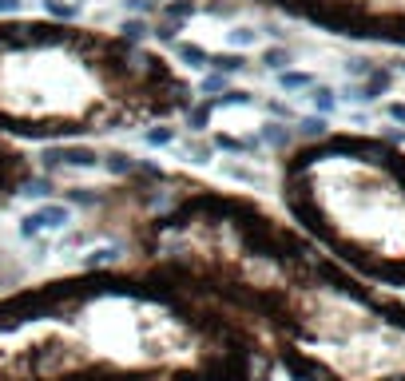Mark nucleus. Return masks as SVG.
<instances>
[{
  "instance_id": "nucleus-11",
  "label": "nucleus",
  "mask_w": 405,
  "mask_h": 381,
  "mask_svg": "<svg viewBox=\"0 0 405 381\" xmlns=\"http://www.w3.org/2000/svg\"><path fill=\"white\" fill-rule=\"evenodd\" d=\"M250 68V56L246 52H211V68L207 72H222V76H239V72H246Z\"/></svg>"
},
{
  "instance_id": "nucleus-22",
  "label": "nucleus",
  "mask_w": 405,
  "mask_h": 381,
  "mask_svg": "<svg viewBox=\"0 0 405 381\" xmlns=\"http://www.w3.org/2000/svg\"><path fill=\"white\" fill-rule=\"evenodd\" d=\"M231 76H222V72H207L203 80H199V96H207V99H215V96H222V92H231Z\"/></svg>"
},
{
  "instance_id": "nucleus-27",
  "label": "nucleus",
  "mask_w": 405,
  "mask_h": 381,
  "mask_svg": "<svg viewBox=\"0 0 405 381\" xmlns=\"http://www.w3.org/2000/svg\"><path fill=\"white\" fill-rule=\"evenodd\" d=\"M385 115L397 123H405V103H385Z\"/></svg>"
},
{
  "instance_id": "nucleus-20",
  "label": "nucleus",
  "mask_w": 405,
  "mask_h": 381,
  "mask_svg": "<svg viewBox=\"0 0 405 381\" xmlns=\"http://www.w3.org/2000/svg\"><path fill=\"white\" fill-rule=\"evenodd\" d=\"M143 139H148V148H171L179 131H175V123H151V127H143Z\"/></svg>"
},
{
  "instance_id": "nucleus-25",
  "label": "nucleus",
  "mask_w": 405,
  "mask_h": 381,
  "mask_svg": "<svg viewBox=\"0 0 405 381\" xmlns=\"http://www.w3.org/2000/svg\"><path fill=\"white\" fill-rule=\"evenodd\" d=\"M20 4H24V0H0V20H4V16H20Z\"/></svg>"
},
{
  "instance_id": "nucleus-26",
  "label": "nucleus",
  "mask_w": 405,
  "mask_h": 381,
  "mask_svg": "<svg viewBox=\"0 0 405 381\" xmlns=\"http://www.w3.org/2000/svg\"><path fill=\"white\" fill-rule=\"evenodd\" d=\"M234 44H250V40H258V32H255V28H234Z\"/></svg>"
},
{
  "instance_id": "nucleus-13",
  "label": "nucleus",
  "mask_w": 405,
  "mask_h": 381,
  "mask_svg": "<svg viewBox=\"0 0 405 381\" xmlns=\"http://www.w3.org/2000/svg\"><path fill=\"white\" fill-rule=\"evenodd\" d=\"M155 13H159V20L187 24V20L199 13V0H159V4H155Z\"/></svg>"
},
{
  "instance_id": "nucleus-2",
  "label": "nucleus",
  "mask_w": 405,
  "mask_h": 381,
  "mask_svg": "<svg viewBox=\"0 0 405 381\" xmlns=\"http://www.w3.org/2000/svg\"><path fill=\"white\" fill-rule=\"evenodd\" d=\"M234 310L148 266L0 290V381H274Z\"/></svg>"
},
{
  "instance_id": "nucleus-5",
  "label": "nucleus",
  "mask_w": 405,
  "mask_h": 381,
  "mask_svg": "<svg viewBox=\"0 0 405 381\" xmlns=\"http://www.w3.org/2000/svg\"><path fill=\"white\" fill-rule=\"evenodd\" d=\"M326 36L405 48V0H239Z\"/></svg>"
},
{
  "instance_id": "nucleus-7",
  "label": "nucleus",
  "mask_w": 405,
  "mask_h": 381,
  "mask_svg": "<svg viewBox=\"0 0 405 381\" xmlns=\"http://www.w3.org/2000/svg\"><path fill=\"white\" fill-rule=\"evenodd\" d=\"M99 163H104V151H99L92 139H72V143H48V148H40L36 171L56 175L60 167H72V171H99Z\"/></svg>"
},
{
  "instance_id": "nucleus-9",
  "label": "nucleus",
  "mask_w": 405,
  "mask_h": 381,
  "mask_svg": "<svg viewBox=\"0 0 405 381\" xmlns=\"http://www.w3.org/2000/svg\"><path fill=\"white\" fill-rule=\"evenodd\" d=\"M390 87H393V72H390V68H378V64H374V68L366 72V80L354 87V96H346V99L369 103V99H381L385 92H390Z\"/></svg>"
},
{
  "instance_id": "nucleus-15",
  "label": "nucleus",
  "mask_w": 405,
  "mask_h": 381,
  "mask_svg": "<svg viewBox=\"0 0 405 381\" xmlns=\"http://www.w3.org/2000/svg\"><path fill=\"white\" fill-rule=\"evenodd\" d=\"M330 131V120L326 115H298V123H294V139L298 143H306V139H322Z\"/></svg>"
},
{
  "instance_id": "nucleus-23",
  "label": "nucleus",
  "mask_w": 405,
  "mask_h": 381,
  "mask_svg": "<svg viewBox=\"0 0 405 381\" xmlns=\"http://www.w3.org/2000/svg\"><path fill=\"white\" fill-rule=\"evenodd\" d=\"M40 8L48 20H76L80 16V4L76 0H40Z\"/></svg>"
},
{
  "instance_id": "nucleus-19",
  "label": "nucleus",
  "mask_w": 405,
  "mask_h": 381,
  "mask_svg": "<svg viewBox=\"0 0 405 381\" xmlns=\"http://www.w3.org/2000/svg\"><path fill=\"white\" fill-rule=\"evenodd\" d=\"M211 148L231 151V155H246V151H258V139H239V136H222V131H215V136H211Z\"/></svg>"
},
{
  "instance_id": "nucleus-12",
  "label": "nucleus",
  "mask_w": 405,
  "mask_h": 381,
  "mask_svg": "<svg viewBox=\"0 0 405 381\" xmlns=\"http://www.w3.org/2000/svg\"><path fill=\"white\" fill-rule=\"evenodd\" d=\"M211 115H215V99H207V96H199L191 108L183 111V123H187V131H207L211 127Z\"/></svg>"
},
{
  "instance_id": "nucleus-8",
  "label": "nucleus",
  "mask_w": 405,
  "mask_h": 381,
  "mask_svg": "<svg viewBox=\"0 0 405 381\" xmlns=\"http://www.w3.org/2000/svg\"><path fill=\"white\" fill-rule=\"evenodd\" d=\"M76 222V210L68 203H40L32 207L20 219V234L24 238H36V234H48V231H64V227H72Z\"/></svg>"
},
{
  "instance_id": "nucleus-28",
  "label": "nucleus",
  "mask_w": 405,
  "mask_h": 381,
  "mask_svg": "<svg viewBox=\"0 0 405 381\" xmlns=\"http://www.w3.org/2000/svg\"><path fill=\"white\" fill-rule=\"evenodd\" d=\"M402 68H405V60H402Z\"/></svg>"
},
{
  "instance_id": "nucleus-21",
  "label": "nucleus",
  "mask_w": 405,
  "mask_h": 381,
  "mask_svg": "<svg viewBox=\"0 0 405 381\" xmlns=\"http://www.w3.org/2000/svg\"><path fill=\"white\" fill-rule=\"evenodd\" d=\"M318 84L310 72H298V68H286V72H278V87L283 92H310V87Z\"/></svg>"
},
{
  "instance_id": "nucleus-6",
  "label": "nucleus",
  "mask_w": 405,
  "mask_h": 381,
  "mask_svg": "<svg viewBox=\"0 0 405 381\" xmlns=\"http://www.w3.org/2000/svg\"><path fill=\"white\" fill-rule=\"evenodd\" d=\"M32 175H36V159L20 143L0 136V210H8L16 199L24 195Z\"/></svg>"
},
{
  "instance_id": "nucleus-4",
  "label": "nucleus",
  "mask_w": 405,
  "mask_h": 381,
  "mask_svg": "<svg viewBox=\"0 0 405 381\" xmlns=\"http://www.w3.org/2000/svg\"><path fill=\"white\" fill-rule=\"evenodd\" d=\"M278 203L298 231L362 274L405 294L402 136L326 131L278 155Z\"/></svg>"
},
{
  "instance_id": "nucleus-14",
  "label": "nucleus",
  "mask_w": 405,
  "mask_h": 381,
  "mask_svg": "<svg viewBox=\"0 0 405 381\" xmlns=\"http://www.w3.org/2000/svg\"><path fill=\"white\" fill-rule=\"evenodd\" d=\"M175 48V56H179V64H187V68H211V52L203 48V44H187V40H175L171 44Z\"/></svg>"
},
{
  "instance_id": "nucleus-18",
  "label": "nucleus",
  "mask_w": 405,
  "mask_h": 381,
  "mask_svg": "<svg viewBox=\"0 0 405 381\" xmlns=\"http://www.w3.org/2000/svg\"><path fill=\"white\" fill-rule=\"evenodd\" d=\"M310 108H314V115H326V120H330L334 108H338L334 87H326V84H314V87H310Z\"/></svg>"
},
{
  "instance_id": "nucleus-17",
  "label": "nucleus",
  "mask_w": 405,
  "mask_h": 381,
  "mask_svg": "<svg viewBox=\"0 0 405 381\" xmlns=\"http://www.w3.org/2000/svg\"><path fill=\"white\" fill-rule=\"evenodd\" d=\"M258 64H262V68H270V72H286V68L294 64V52L283 48V44H274V48H262V52H258Z\"/></svg>"
},
{
  "instance_id": "nucleus-16",
  "label": "nucleus",
  "mask_w": 405,
  "mask_h": 381,
  "mask_svg": "<svg viewBox=\"0 0 405 381\" xmlns=\"http://www.w3.org/2000/svg\"><path fill=\"white\" fill-rule=\"evenodd\" d=\"M115 32H120V36H127V40H135V44H148V36H151V20H148V16H123Z\"/></svg>"
},
{
  "instance_id": "nucleus-10",
  "label": "nucleus",
  "mask_w": 405,
  "mask_h": 381,
  "mask_svg": "<svg viewBox=\"0 0 405 381\" xmlns=\"http://www.w3.org/2000/svg\"><path fill=\"white\" fill-rule=\"evenodd\" d=\"M258 143H267L274 155H283V151H290L298 143L294 139V123L286 127V123H278V120H267L262 127H258Z\"/></svg>"
},
{
  "instance_id": "nucleus-24",
  "label": "nucleus",
  "mask_w": 405,
  "mask_h": 381,
  "mask_svg": "<svg viewBox=\"0 0 405 381\" xmlns=\"http://www.w3.org/2000/svg\"><path fill=\"white\" fill-rule=\"evenodd\" d=\"M183 151H187V159H191V163H207L215 148H211V143H203V139H187Z\"/></svg>"
},
{
  "instance_id": "nucleus-1",
  "label": "nucleus",
  "mask_w": 405,
  "mask_h": 381,
  "mask_svg": "<svg viewBox=\"0 0 405 381\" xmlns=\"http://www.w3.org/2000/svg\"><path fill=\"white\" fill-rule=\"evenodd\" d=\"M76 238L123 250L234 310L290 381H405V294L366 282L262 199L139 159L104 187H64Z\"/></svg>"
},
{
  "instance_id": "nucleus-3",
  "label": "nucleus",
  "mask_w": 405,
  "mask_h": 381,
  "mask_svg": "<svg viewBox=\"0 0 405 381\" xmlns=\"http://www.w3.org/2000/svg\"><path fill=\"white\" fill-rule=\"evenodd\" d=\"M199 99L163 52L48 16L0 20V136L72 143L175 123Z\"/></svg>"
}]
</instances>
